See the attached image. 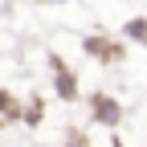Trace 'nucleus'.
<instances>
[{"label": "nucleus", "mask_w": 147, "mask_h": 147, "mask_svg": "<svg viewBox=\"0 0 147 147\" xmlns=\"http://www.w3.org/2000/svg\"><path fill=\"white\" fill-rule=\"evenodd\" d=\"M86 106H90V119L102 123V127H119V123H123V102L110 98L106 90H94V94L86 98Z\"/></svg>", "instance_id": "1"}, {"label": "nucleus", "mask_w": 147, "mask_h": 147, "mask_svg": "<svg viewBox=\"0 0 147 147\" xmlns=\"http://www.w3.org/2000/svg\"><path fill=\"white\" fill-rule=\"evenodd\" d=\"M49 74H53V94L61 102H78L82 90H78V78H74V69L61 61V57H49Z\"/></svg>", "instance_id": "2"}, {"label": "nucleus", "mask_w": 147, "mask_h": 147, "mask_svg": "<svg viewBox=\"0 0 147 147\" xmlns=\"http://www.w3.org/2000/svg\"><path fill=\"white\" fill-rule=\"evenodd\" d=\"M82 49L90 53V57H94V61H123L127 57V49H123V41H110V37H86V41H82Z\"/></svg>", "instance_id": "3"}, {"label": "nucleus", "mask_w": 147, "mask_h": 147, "mask_svg": "<svg viewBox=\"0 0 147 147\" xmlns=\"http://www.w3.org/2000/svg\"><path fill=\"white\" fill-rule=\"evenodd\" d=\"M123 37L135 45H147V16H131V21H123Z\"/></svg>", "instance_id": "4"}, {"label": "nucleus", "mask_w": 147, "mask_h": 147, "mask_svg": "<svg viewBox=\"0 0 147 147\" xmlns=\"http://www.w3.org/2000/svg\"><path fill=\"white\" fill-rule=\"evenodd\" d=\"M45 4H65V0H45Z\"/></svg>", "instance_id": "5"}]
</instances>
